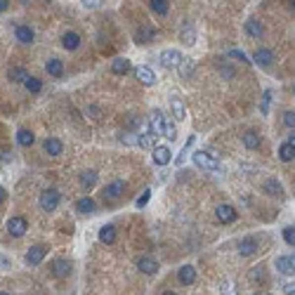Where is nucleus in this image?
<instances>
[{"label": "nucleus", "mask_w": 295, "mask_h": 295, "mask_svg": "<svg viewBox=\"0 0 295 295\" xmlns=\"http://www.w3.org/2000/svg\"><path fill=\"white\" fill-rule=\"evenodd\" d=\"M194 163L199 166V168L203 170H211V172H215V170L220 168V161L212 156V154H208V151H194Z\"/></svg>", "instance_id": "1"}, {"label": "nucleus", "mask_w": 295, "mask_h": 295, "mask_svg": "<svg viewBox=\"0 0 295 295\" xmlns=\"http://www.w3.org/2000/svg\"><path fill=\"white\" fill-rule=\"evenodd\" d=\"M126 187H127L126 179H114L102 189V196H104V201H118L126 194Z\"/></svg>", "instance_id": "2"}, {"label": "nucleus", "mask_w": 295, "mask_h": 295, "mask_svg": "<svg viewBox=\"0 0 295 295\" xmlns=\"http://www.w3.org/2000/svg\"><path fill=\"white\" fill-rule=\"evenodd\" d=\"M59 201H62V194L57 189H45L41 194V199H38V203H41V208L45 212H52L57 206H59Z\"/></svg>", "instance_id": "3"}, {"label": "nucleus", "mask_w": 295, "mask_h": 295, "mask_svg": "<svg viewBox=\"0 0 295 295\" xmlns=\"http://www.w3.org/2000/svg\"><path fill=\"white\" fill-rule=\"evenodd\" d=\"M215 215H217V220H220L222 224H232V222H236V217H239V212H236V208H234L232 203H220V206L215 208Z\"/></svg>", "instance_id": "4"}, {"label": "nucleus", "mask_w": 295, "mask_h": 295, "mask_svg": "<svg viewBox=\"0 0 295 295\" xmlns=\"http://www.w3.org/2000/svg\"><path fill=\"white\" fill-rule=\"evenodd\" d=\"M236 248H239V255H243V257H251V255L257 253V248H260V241H257L255 236H243L241 241L236 243Z\"/></svg>", "instance_id": "5"}, {"label": "nucleus", "mask_w": 295, "mask_h": 295, "mask_svg": "<svg viewBox=\"0 0 295 295\" xmlns=\"http://www.w3.org/2000/svg\"><path fill=\"white\" fill-rule=\"evenodd\" d=\"M7 232H10V236H24V234L29 232V222L24 220V217H10L7 220Z\"/></svg>", "instance_id": "6"}, {"label": "nucleus", "mask_w": 295, "mask_h": 295, "mask_svg": "<svg viewBox=\"0 0 295 295\" xmlns=\"http://www.w3.org/2000/svg\"><path fill=\"white\" fill-rule=\"evenodd\" d=\"M182 54L177 52V50H163L161 52V64L166 66V69H177L179 64H182Z\"/></svg>", "instance_id": "7"}, {"label": "nucleus", "mask_w": 295, "mask_h": 295, "mask_svg": "<svg viewBox=\"0 0 295 295\" xmlns=\"http://www.w3.org/2000/svg\"><path fill=\"white\" fill-rule=\"evenodd\" d=\"M137 269L142 272V274H156L158 272V260L156 257H151V255H142L137 260Z\"/></svg>", "instance_id": "8"}, {"label": "nucleus", "mask_w": 295, "mask_h": 295, "mask_svg": "<svg viewBox=\"0 0 295 295\" xmlns=\"http://www.w3.org/2000/svg\"><path fill=\"white\" fill-rule=\"evenodd\" d=\"M163 126H166V114L158 111V109H154V111H151V126H149L151 135H154V137L163 135Z\"/></svg>", "instance_id": "9"}, {"label": "nucleus", "mask_w": 295, "mask_h": 295, "mask_svg": "<svg viewBox=\"0 0 295 295\" xmlns=\"http://www.w3.org/2000/svg\"><path fill=\"white\" fill-rule=\"evenodd\" d=\"M274 267H276V272L279 274H295V260L291 257V255H281V257H276V262H274Z\"/></svg>", "instance_id": "10"}, {"label": "nucleus", "mask_w": 295, "mask_h": 295, "mask_svg": "<svg viewBox=\"0 0 295 295\" xmlns=\"http://www.w3.org/2000/svg\"><path fill=\"white\" fill-rule=\"evenodd\" d=\"M154 38H156V29H154V26H149V24L139 26L137 31H135V42H139V45H144V42H151Z\"/></svg>", "instance_id": "11"}, {"label": "nucleus", "mask_w": 295, "mask_h": 295, "mask_svg": "<svg viewBox=\"0 0 295 295\" xmlns=\"http://www.w3.org/2000/svg\"><path fill=\"white\" fill-rule=\"evenodd\" d=\"M14 36H17V41L24 42V45H31L33 38H36L33 29H31V26H26V24H19V26H14Z\"/></svg>", "instance_id": "12"}, {"label": "nucleus", "mask_w": 295, "mask_h": 295, "mask_svg": "<svg viewBox=\"0 0 295 295\" xmlns=\"http://www.w3.org/2000/svg\"><path fill=\"white\" fill-rule=\"evenodd\" d=\"M253 62H257L260 66H269V64L274 62V52L269 47H257L253 52Z\"/></svg>", "instance_id": "13"}, {"label": "nucleus", "mask_w": 295, "mask_h": 295, "mask_svg": "<svg viewBox=\"0 0 295 295\" xmlns=\"http://www.w3.org/2000/svg\"><path fill=\"white\" fill-rule=\"evenodd\" d=\"M45 253H47L45 246H33V248H29V253H26V262L36 267V264H41L45 260Z\"/></svg>", "instance_id": "14"}, {"label": "nucleus", "mask_w": 295, "mask_h": 295, "mask_svg": "<svg viewBox=\"0 0 295 295\" xmlns=\"http://www.w3.org/2000/svg\"><path fill=\"white\" fill-rule=\"evenodd\" d=\"M262 189H264V194H267V196H284V184H281L279 179H274V177L264 179Z\"/></svg>", "instance_id": "15"}, {"label": "nucleus", "mask_w": 295, "mask_h": 295, "mask_svg": "<svg viewBox=\"0 0 295 295\" xmlns=\"http://www.w3.org/2000/svg\"><path fill=\"white\" fill-rule=\"evenodd\" d=\"M135 78H137L139 83H144V85L156 83V74H154L149 66H137V69H135Z\"/></svg>", "instance_id": "16"}, {"label": "nucleus", "mask_w": 295, "mask_h": 295, "mask_svg": "<svg viewBox=\"0 0 295 295\" xmlns=\"http://www.w3.org/2000/svg\"><path fill=\"white\" fill-rule=\"evenodd\" d=\"M42 149H45V154H47V156H59V154L64 151V144H62V139L47 137V139H45V144H42Z\"/></svg>", "instance_id": "17"}, {"label": "nucleus", "mask_w": 295, "mask_h": 295, "mask_svg": "<svg viewBox=\"0 0 295 295\" xmlns=\"http://www.w3.org/2000/svg\"><path fill=\"white\" fill-rule=\"evenodd\" d=\"M177 279H179V284L182 286H191L196 281V269H194L191 264H184V267L177 272Z\"/></svg>", "instance_id": "18"}, {"label": "nucleus", "mask_w": 295, "mask_h": 295, "mask_svg": "<svg viewBox=\"0 0 295 295\" xmlns=\"http://www.w3.org/2000/svg\"><path fill=\"white\" fill-rule=\"evenodd\" d=\"M194 71H196V62L194 59H182V64L177 66V74L182 81H189L191 76H194Z\"/></svg>", "instance_id": "19"}, {"label": "nucleus", "mask_w": 295, "mask_h": 295, "mask_svg": "<svg viewBox=\"0 0 295 295\" xmlns=\"http://www.w3.org/2000/svg\"><path fill=\"white\" fill-rule=\"evenodd\" d=\"M170 109H172L175 121H184V118H187V109H184V104H182L179 97H170Z\"/></svg>", "instance_id": "20"}, {"label": "nucleus", "mask_w": 295, "mask_h": 295, "mask_svg": "<svg viewBox=\"0 0 295 295\" xmlns=\"http://www.w3.org/2000/svg\"><path fill=\"white\" fill-rule=\"evenodd\" d=\"M76 212H81V215H90V212H95V201L90 199V196L78 199L76 201Z\"/></svg>", "instance_id": "21"}, {"label": "nucleus", "mask_w": 295, "mask_h": 295, "mask_svg": "<svg viewBox=\"0 0 295 295\" xmlns=\"http://www.w3.org/2000/svg\"><path fill=\"white\" fill-rule=\"evenodd\" d=\"M62 45L66 50H78V45H81V36L76 31H66L62 36Z\"/></svg>", "instance_id": "22"}, {"label": "nucleus", "mask_w": 295, "mask_h": 295, "mask_svg": "<svg viewBox=\"0 0 295 295\" xmlns=\"http://www.w3.org/2000/svg\"><path fill=\"white\" fill-rule=\"evenodd\" d=\"M170 156H172V154H170L168 147H156L154 149V163H156V166H168Z\"/></svg>", "instance_id": "23"}, {"label": "nucleus", "mask_w": 295, "mask_h": 295, "mask_svg": "<svg viewBox=\"0 0 295 295\" xmlns=\"http://www.w3.org/2000/svg\"><path fill=\"white\" fill-rule=\"evenodd\" d=\"M69 272H71V264H69V260H54V262H52V274L57 276V279L69 276Z\"/></svg>", "instance_id": "24"}, {"label": "nucleus", "mask_w": 295, "mask_h": 295, "mask_svg": "<svg viewBox=\"0 0 295 295\" xmlns=\"http://www.w3.org/2000/svg\"><path fill=\"white\" fill-rule=\"evenodd\" d=\"M154 142H156V137H154V135H151V130H149V127H144V132H139L137 135V144L142 149H151V151H154Z\"/></svg>", "instance_id": "25"}, {"label": "nucleus", "mask_w": 295, "mask_h": 295, "mask_svg": "<svg viewBox=\"0 0 295 295\" xmlns=\"http://www.w3.org/2000/svg\"><path fill=\"white\" fill-rule=\"evenodd\" d=\"M45 71L50 76H54V78H59V76H64V64L57 57H52V59H47V64H45Z\"/></svg>", "instance_id": "26"}, {"label": "nucleus", "mask_w": 295, "mask_h": 295, "mask_svg": "<svg viewBox=\"0 0 295 295\" xmlns=\"http://www.w3.org/2000/svg\"><path fill=\"white\" fill-rule=\"evenodd\" d=\"M111 71L116 76H126L130 71V62H127L126 57H116L114 62H111Z\"/></svg>", "instance_id": "27"}, {"label": "nucleus", "mask_w": 295, "mask_h": 295, "mask_svg": "<svg viewBox=\"0 0 295 295\" xmlns=\"http://www.w3.org/2000/svg\"><path fill=\"white\" fill-rule=\"evenodd\" d=\"M241 139H243V147L251 149V151L260 149V144H262V139H260V135H257V132H246Z\"/></svg>", "instance_id": "28"}, {"label": "nucleus", "mask_w": 295, "mask_h": 295, "mask_svg": "<svg viewBox=\"0 0 295 295\" xmlns=\"http://www.w3.org/2000/svg\"><path fill=\"white\" fill-rule=\"evenodd\" d=\"M246 33H248L251 38H262V24H260V19L246 21Z\"/></svg>", "instance_id": "29"}, {"label": "nucleus", "mask_w": 295, "mask_h": 295, "mask_svg": "<svg viewBox=\"0 0 295 295\" xmlns=\"http://www.w3.org/2000/svg\"><path fill=\"white\" fill-rule=\"evenodd\" d=\"M99 241L102 243H114L116 241V227L114 224H104L99 229Z\"/></svg>", "instance_id": "30"}, {"label": "nucleus", "mask_w": 295, "mask_h": 295, "mask_svg": "<svg viewBox=\"0 0 295 295\" xmlns=\"http://www.w3.org/2000/svg\"><path fill=\"white\" fill-rule=\"evenodd\" d=\"M276 154H279V158H281L284 163H291V161L295 158V149L291 147L288 142H281V144H279V151H276Z\"/></svg>", "instance_id": "31"}, {"label": "nucleus", "mask_w": 295, "mask_h": 295, "mask_svg": "<svg viewBox=\"0 0 295 295\" xmlns=\"http://www.w3.org/2000/svg\"><path fill=\"white\" fill-rule=\"evenodd\" d=\"M149 10L154 14H168L170 2H166V0H149Z\"/></svg>", "instance_id": "32"}, {"label": "nucleus", "mask_w": 295, "mask_h": 295, "mask_svg": "<svg viewBox=\"0 0 295 295\" xmlns=\"http://www.w3.org/2000/svg\"><path fill=\"white\" fill-rule=\"evenodd\" d=\"M17 142H19L21 147H31L33 142H36V137H33V132H31V130L21 127L19 132H17Z\"/></svg>", "instance_id": "33"}, {"label": "nucleus", "mask_w": 295, "mask_h": 295, "mask_svg": "<svg viewBox=\"0 0 295 295\" xmlns=\"http://www.w3.org/2000/svg\"><path fill=\"white\" fill-rule=\"evenodd\" d=\"M81 184H83V189H92V187L97 184V172L95 170L83 172V175H81Z\"/></svg>", "instance_id": "34"}, {"label": "nucleus", "mask_w": 295, "mask_h": 295, "mask_svg": "<svg viewBox=\"0 0 295 295\" xmlns=\"http://www.w3.org/2000/svg\"><path fill=\"white\" fill-rule=\"evenodd\" d=\"M220 295H239V288H236L232 279H224L220 284Z\"/></svg>", "instance_id": "35"}, {"label": "nucleus", "mask_w": 295, "mask_h": 295, "mask_svg": "<svg viewBox=\"0 0 295 295\" xmlns=\"http://www.w3.org/2000/svg\"><path fill=\"white\" fill-rule=\"evenodd\" d=\"M272 97H274V92H272V90H264V92H262V102H260V114H262V116H267V114H269Z\"/></svg>", "instance_id": "36"}, {"label": "nucleus", "mask_w": 295, "mask_h": 295, "mask_svg": "<svg viewBox=\"0 0 295 295\" xmlns=\"http://www.w3.org/2000/svg\"><path fill=\"white\" fill-rule=\"evenodd\" d=\"M179 41L184 42V45H194V42H196V31H194L191 26H187L184 31H179Z\"/></svg>", "instance_id": "37"}, {"label": "nucleus", "mask_w": 295, "mask_h": 295, "mask_svg": "<svg viewBox=\"0 0 295 295\" xmlns=\"http://www.w3.org/2000/svg\"><path fill=\"white\" fill-rule=\"evenodd\" d=\"M31 76L26 74L24 69H10V81H14V83H26Z\"/></svg>", "instance_id": "38"}, {"label": "nucleus", "mask_w": 295, "mask_h": 295, "mask_svg": "<svg viewBox=\"0 0 295 295\" xmlns=\"http://www.w3.org/2000/svg\"><path fill=\"white\" fill-rule=\"evenodd\" d=\"M163 135L172 142V139H177V127H175V123L170 121L168 116H166V126H163Z\"/></svg>", "instance_id": "39"}, {"label": "nucleus", "mask_w": 295, "mask_h": 295, "mask_svg": "<svg viewBox=\"0 0 295 295\" xmlns=\"http://www.w3.org/2000/svg\"><path fill=\"white\" fill-rule=\"evenodd\" d=\"M284 241L288 243V246H295V227L293 224H288V227H284Z\"/></svg>", "instance_id": "40"}, {"label": "nucleus", "mask_w": 295, "mask_h": 295, "mask_svg": "<svg viewBox=\"0 0 295 295\" xmlns=\"http://www.w3.org/2000/svg\"><path fill=\"white\" fill-rule=\"evenodd\" d=\"M24 85H26V90H29V92H41V90H42V83L38 81V78H33V76Z\"/></svg>", "instance_id": "41"}, {"label": "nucleus", "mask_w": 295, "mask_h": 295, "mask_svg": "<svg viewBox=\"0 0 295 295\" xmlns=\"http://www.w3.org/2000/svg\"><path fill=\"white\" fill-rule=\"evenodd\" d=\"M149 199H151V189H144L142 191V196L135 201V206H137V208H144V206L149 203Z\"/></svg>", "instance_id": "42"}, {"label": "nucleus", "mask_w": 295, "mask_h": 295, "mask_svg": "<svg viewBox=\"0 0 295 295\" xmlns=\"http://www.w3.org/2000/svg\"><path fill=\"white\" fill-rule=\"evenodd\" d=\"M229 57H232V59H239V62H243V64H253L246 57V52H241V50H229Z\"/></svg>", "instance_id": "43"}, {"label": "nucleus", "mask_w": 295, "mask_h": 295, "mask_svg": "<svg viewBox=\"0 0 295 295\" xmlns=\"http://www.w3.org/2000/svg\"><path fill=\"white\" fill-rule=\"evenodd\" d=\"M284 126L295 130V111H286L284 114Z\"/></svg>", "instance_id": "44"}, {"label": "nucleus", "mask_w": 295, "mask_h": 295, "mask_svg": "<svg viewBox=\"0 0 295 295\" xmlns=\"http://www.w3.org/2000/svg\"><path fill=\"white\" fill-rule=\"evenodd\" d=\"M284 293L286 295H295V281H286V284H284Z\"/></svg>", "instance_id": "45"}, {"label": "nucleus", "mask_w": 295, "mask_h": 295, "mask_svg": "<svg viewBox=\"0 0 295 295\" xmlns=\"http://www.w3.org/2000/svg\"><path fill=\"white\" fill-rule=\"evenodd\" d=\"M220 71H222V76H224L227 81H232V78H234V69H232V66H222Z\"/></svg>", "instance_id": "46"}, {"label": "nucleus", "mask_w": 295, "mask_h": 295, "mask_svg": "<svg viewBox=\"0 0 295 295\" xmlns=\"http://www.w3.org/2000/svg\"><path fill=\"white\" fill-rule=\"evenodd\" d=\"M7 267H10V260H7L5 255L0 253V269H7Z\"/></svg>", "instance_id": "47"}, {"label": "nucleus", "mask_w": 295, "mask_h": 295, "mask_svg": "<svg viewBox=\"0 0 295 295\" xmlns=\"http://www.w3.org/2000/svg\"><path fill=\"white\" fill-rule=\"evenodd\" d=\"M286 142H288V144L295 149V130H291V135H288V139H286Z\"/></svg>", "instance_id": "48"}, {"label": "nucleus", "mask_w": 295, "mask_h": 295, "mask_svg": "<svg viewBox=\"0 0 295 295\" xmlns=\"http://www.w3.org/2000/svg\"><path fill=\"white\" fill-rule=\"evenodd\" d=\"M7 5H10L7 0H0V12H5V10H7Z\"/></svg>", "instance_id": "49"}, {"label": "nucleus", "mask_w": 295, "mask_h": 295, "mask_svg": "<svg viewBox=\"0 0 295 295\" xmlns=\"http://www.w3.org/2000/svg\"><path fill=\"white\" fill-rule=\"evenodd\" d=\"M5 196H7V191H5V189H2V187H0V203L5 201Z\"/></svg>", "instance_id": "50"}, {"label": "nucleus", "mask_w": 295, "mask_h": 295, "mask_svg": "<svg viewBox=\"0 0 295 295\" xmlns=\"http://www.w3.org/2000/svg\"><path fill=\"white\" fill-rule=\"evenodd\" d=\"M163 295H177V293H170V291H168V293H163Z\"/></svg>", "instance_id": "51"}, {"label": "nucleus", "mask_w": 295, "mask_h": 295, "mask_svg": "<svg viewBox=\"0 0 295 295\" xmlns=\"http://www.w3.org/2000/svg\"><path fill=\"white\" fill-rule=\"evenodd\" d=\"M291 7H293V10H295V0H293V2H291Z\"/></svg>", "instance_id": "52"}, {"label": "nucleus", "mask_w": 295, "mask_h": 295, "mask_svg": "<svg viewBox=\"0 0 295 295\" xmlns=\"http://www.w3.org/2000/svg\"><path fill=\"white\" fill-rule=\"evenodd\" d=\"M257 295H269V293H257Z\"/></svg>", "instance_id": "53"}, {"label": "nucleus", "mask_w": 295, "mask_h": 295, "mask_svg": "<svg viewBox=\"0 0 295 295\" xmlns=\"http://www.w3.org/2000/svg\"><path fill=\"white\" fill-rule=\"evenodd\" d=\"M291 257H293V260H295V253H293V255H291Z\"/></svg>", "instance_id": "54"}, {"label": "nucleus", "mask_w": 295, "mask_h": 295, "mask_svg": "<svg viewBox=\"0 0 295 295\" xmlns=\"http://www.w3.org/2000/svg\"><path fill=\"white\" fill-rule=\"evenodd\" d=\"M293 95H295V85H293Z\"/></svg>", "instance_id": "55"}, {"label": "nucleus", "mask_w": 295, "mask_h": 295, "mask_svg": "<svg viewBox=\"0 0 295 295\" xmlns=\"http://www.w3.org/2000/svg\"><path fill=\"white\" fill-rule=\"evenodd\" d=\"M0 295H10V293H0Z\"/></svg>", "instance_id": "56"}]
</instances>
